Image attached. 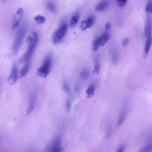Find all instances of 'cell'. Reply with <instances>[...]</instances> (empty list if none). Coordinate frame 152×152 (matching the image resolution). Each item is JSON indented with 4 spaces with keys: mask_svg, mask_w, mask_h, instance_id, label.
<instances>
[{
    "mask_svg": "<svg viewBox=\"0 0 152 152\" xmlns=\"http://www.w3.org/2000/svg\"><path fill=\"white\" fill-rule=\"evenodd\" d=\"M52 64L51 55L49 54L45 58L42 64L38 69L37 75L40 77H46L50 71Z\"/></svg>",
    "mask_w": 152,
    "mask_h": 152,
    "instance_id": "obj_1",
    "label": "cell"
},
{
    "mask_svg": "<svg viewBox=\"0 0 152 152\" xmlns=\"http://www.w3.org/2000/svg\"><path fill=\"white\" fill-rule=\"evenodd\" d=\"M26 31V28L24 27H21L18 31L12 47L13 53L15 55L18 54L21 48Z\"/></svg>",
    "mask_w": 152,
    "mask_h": 152,
    "instance_id": "obj_2",
    "label": "cell"
},
{
    "mask_svg": "<svg viewBox=\"0 0 152 152\" xmlns=\"http://www.w3.org/2000/svg\"><path fill=\"white\" fill-rule=\"evenodd\" d=\"M68 30L66 23H62L54 33L53 36V42L54 44H57L62 41V39L66 34Z\"/></svg>",
    "mask_w": 152,
    "mask_h": 152,
    "instance_id": "obj_3",
    "label": "cell"
},
{
    "mask_svg": "<svg viewBox=\"0 0 152 152\" xmlns=\"http://www.w3.org/2000/svg\"><path fill=\"white\" fill-rule=\"evenodd\" d=\"M61 136H57L47 147L45 152H63L64 149L61 146Z\"/></svg>",
    "mask_w": 152,
    "mask_h": 152,
    "instance_id": "obj_4",
    "label": "cell"
},
{
    "mask_svg": "<svg viewBox=\"0 0 152 152\" xmlns=\"http://www.w3.org/2000/svg\"><path fill=\"white\" fill-rule=\"evenodd\" d=\"M23 11L21 8H18L13 15L12 20L11 28L15 29L20 23L23 16Z\"/></svg>",
    "mask_w": 152,
    "mask_h": 152,
    "instance_id": "obj_5",
    "label": "cell"
},
{
    "mask_svg": "<svg viewBox=\"0 0 152 152\" xmlns=\"http://www.w3.org/2000/svg\"><path fill=\"white\" fill-rule=\"evenodd\" d=\"M18 77V72L16 64L14 63L9 76L7 79L9 83L12 85L16 82Z\"/></svg>",
    "mask_w": 152,
    "mask_h": 152,
    "instance_id": "obj_6",
    "label": "cell"
},
{
    "mask_svg": "<svg viewBox=\"0 0 152 152\" xmlns=\"http://www.w3.org/2000/svg\"><path fill=\"white\" fill-rule=\"evenodd\" d=\"M35 49V48L28 46L25 52L19 59L18 63L20 64H22L29 59Z\"/></svg>",
    "mask_w": 152,
    "mask_h": 152,
    "instance_id": "obj_7",
    "label": "cell"
},
{
    "mask_svg": "<svg viewBox=\"0 0 152 152\" xmlns=\"http://www.w3.org/2000/svg\"><path fill=\"white\" fill-rule=\"evenodd\" d=\"M36 95L35 91H33L31 93L29 104L27 110V113L28 114L34 110L36 101Z\"/></svg>",
    "mask_w": 152,
    "mask_h": 152,
    "instance_id": "obj_8",
    "label": "cell"
},
{
    "mask_svg": "<svg viewBox=\"0 0 152 152\" xmlns=\"http://www.w3.org/2000/svg\"><path fill=\"white\" fill-rule=\"evenodd\" d=\"M151 18L148 15L146 19L144 30L145 35L147 37L151 36Z\"/></svg>",
    "mask_w": 152,
    "mask_h": 152,
    "instance_id": "obj_9",
    "label": "cell"
},
{
    "mask_svg": "<svg viewBox=\"0 0 152 152\" xmlns=\"http://www.w3.org/2000/svg\"><path fill=\"white\" fill-rule=\"evenodd\" d=\"M31 64L30 58L27 61L20 72V78L25 76L28 72Z\"/></svg>",
    "mask_w": 152,
    "mask_h": 152,
    "instance_id": "obj_10",
    "label": "cell"
},
{
    "mask_svg": "<svg viewBox=\"0 0 152 152\" xmlns=\"http://www.w3.org/2000/svg\"><path fill=\"white\" fill-rule=\"evenodd\" d=\"M110 35L108 32H104L99 38L100 46H102L105 45L109 39Z\"/></svg>",
    "mask_w": 152,
    "mask_h": 152,
    "instance_id": "obj_11",
    "label": "cell"
},
{
    "mask_svg": "<svg viewBox=\"0 0 152 152\" xmlns=\"http://www.w3.org/2000/svg\"><path fill=\"white\" fill-rule=\"evenodd\" d=\"M108 4L107 1H102L98 3L95 8V10L97 11H103L107 8Z\"/></svg>",
    "mask_w": 152,
    "mask_h": 152,
    "instance_id": "obj_12",
    "label": "cell"
},
{
    "mask_svg": "<svg viewBox=\"0 0 152 152\" xmlns=\"http://www.w3.org/2000/svg\"><path fill=\"white\" fill-rule=\"evenodd\" d=\"M79 18V14L76 12L72 17L70 22L69 26L71 28L74 27L78 23Z\"/></svg>",
    "mask_w": 152,
    "mask_h": 152,
    "instance_id": "obj_13",
    "label": "cell"
},
{
    "mask_svg": "<svg viewBox=\"0 0 152 152\" xmlns=\"http://www.w3.org/2000/svg\"><path fill=\"white\" fill-rule=\"evenodd\" d=\"M95 19L94 16L91 15L85 20L87 28H91L93 26L95 22Z\"/></svg>",
    "mask_w": 152,
    "mask_h": 152,
    "instance_id": "obj_14",
    "label": "cell"
},
{
    "mask_svg": "<svg viewBox=\"0 0 152 152\" xmlns=\"http://www.w3.org/2000/svg\"><path fill=\"white\" fill-rule=\"evenodd\" d=\"M126 115V110L125 108H124L122 109L119 117L118 118L117 124V126L119 127L123 123L125 118Z\"/></svg>",
    "mask_w": 152,
    "mask_h": 152,
    "instance_id": "obj_15",
    "label": "cell"
},
{
    "mask_svg": "<svg viewBox=\"0 0 152 152\" xmlns=\"http://www.w3.org/2000/svg\"><path fill=\"white\" fill-rule=\"evenodd\" d=\"M95 86L94 84H90L86 90V93L87 96L89 98L93 95L94 93Z\"/></svg>",
    "mask_w": 152,
    "mask_h": 152,
    "instance_id": "obj_16",
    "label": "cell"
},
{
    "mask_svg": "<svg viewBox=\"0 0 152 152\" xmlns=\"http://www.w3.org/2000/svg\"><path fill=\"white\" fill-rule=\"evenodd\" d=\"M152 37L151 36L148 37L146 40L144 48V53L146 55H147L150 50V48L151 44Z\"/></svg>",
    "mask_w": 152,
    "mask_h": 152,
    "instance_id": "obj_17",
    "label": "cell"
},
{
    "mask_svg": "<svg viewBox=\"0 0 152 152\" xmlns=\"http://www.w3.org/2000/svg\"><path fill=\"white\" fill-rule=\"evenodd\" d=\"M89 75V72L88 70L87 69H84L80 72V77L82 80H86L88 77Z\"/></svg>",
    "mask_w": 152,
    "mask_h": 152,
    "instance_id": "obj_18",
    "label": "cell"
},
{
    "mask_svg": "<svg viewBox=\"0 0 152 152\" xmlns=\"http://www.w3.org/2000/svg\"><path fill=\"white\" fill-rule=\"evenodd\" d=\"M152 148L151 144H148L142 147L138 152H151Z\"/></svg>",
    "mask_w": 152,
    "mask_h": 152,
    "instance_id": "obj_19",
    "label": "cell"
},
{
    "mask_svg": "<svg viewBox=\"0 0 152 152\" xmlns=\"http://www.w3.org/2000/svg\"><path fill=\"white\" fill-rule=\"evenodd\" d=\"M99 38V37L96 38L93 42L92 50L94 51H97L100 46Z\"/></svg>",
    "mask_w": 152,
    "mask_h": 152,
    "instance_id": "obj_20",
    "label": "cell"
},
{
    "mask_svg": "<svg viewBox=\"0 0 152 152\" xmlns=\"http://www.w3.org/2000/svg\"><path fill=\"white\" fill-rule=\"evenodd\" d=\"M36 21L38 23L42 24L44 23L45 18L44 16L38 15L34 18Z\"/></svg>",
    "mask_w": 152,
    "mask_h": 152,
    "instance_id": "obj_21",
    "label": "cell"
},
{
    "mask_svg": "<svg viewBox=\"0 0 152 152\" xmlns=\"http://www.w3.org/2000/svg\"><path fill=\"white\" fill-rule=\"evenodd\" d=\"M47 6L48 9L51 11L53 12H55L56 11V7L54 3L51 1L48 2Z\"/></svg>",
    "mask_w": 152,
    "mask_h": 152,
    "instance_id": "obj_22",
    "label": "cell"
},
{
    "mask_svg": "<svg viewBox=\"0 0 152 152\" xmlns=\"http://www.w3.org/2000/svg\"><path fill=\"white\" fill-rule=\"evenodd\" d=\"M100 69V65L99 60L97 59L96 60L94 66V69L93 71L94 73H96L98 74L99 72Z\"/></svg>",
    "mask_w": 152,
    "mask_h": 152,
    "instance_id": "obj_23",
    "label": "cell"
},
{
    "mask_svg": "<svg viewBox=\"0 0 152 152\" xmlns=\"http://www.w3.org/2000/svg\"><path fill=\"white\" fill-rule=\"evenodd\" d=\"M62 88L64 91L66 93H69L70 89L69 84L66 80L63 81L62 84Z\"/></svg>",
    "mask_w": 152,
    "mask_h": 152,
    "instance_id": "obj_24",
    "label": "cell"
},
{
    "mask_svg": "<svg viewBox=\"0 0 152 152\" xmlns=\"http://www.w3.org/2000/svg\"><path fill=\"white\" fill-rule=\"evenodd\" d=\"M146 12L148 13H152V1L149 0L147 3L145 7Z\"/></svg>",
    "mask_w": 152,
    "mask_h": 152,
    "instance_id": "obj_25",
    "label": "cell"
},
{
    "mask_svg": "<svg viewBox=\"0 0 152 152\" xmlns=\"http://www.w3.org/2000/svg\"><path fill=\"white\" fill-rule=\"evenodd\" d=\"M71 105V99L69 98L67 99L66 104V111L69 113L70 112Z\"/></svg>",
    "mask_w": 152,
    "mask_h": 152,
    "instance_id": "obj_26",
    "label": "cell"
},
{
    "mask_svg": "<svg viewBox=\"0 0 152 152\" xmlns=\"http://www.w3.org/2000/svg\"><path fill=\"white\" fill-rule=\"evenodd\" d=\"M127 0H117L116 2L118 5L122 7H124L126 4Z\"/></svg>",
    "mask_w": 152,
    "mask_h": 152,
    "instance_id": "obj_27",
    "label": "cell"
},
{
    "mask_svg": "<svg viewBox=\"0 0 152 152\" xmlns=\"http://www.w3.org/2000/svg\"><path fill=\"white\" fill-rule=\"evenodd\" d=\"M80 28L82 31H84L87 28L85 20L81 22Z\"/></svg>",
    "mask_w": 152,
    "mask_h": 152,
    "instance_id": "obj_28",
    "label": "cell"
},
{
    "mask_svg": "<svg viewBox=\"0 0 152 152\" xmlns=\"http://www.w3.org/2000/svg\"><path fill=\"white\" fill-rule=\"evenodd\" d=\"M129 38H126L123 40L122 44L124 47L126 46L129 43Z\"/></svg>",
    "mask_w": 152,
    "mask_h": 152,
    "instance_id": "obj_29",
    "label": "cell"
},
{
    "mask_svg": "<svg viewBox=\"0 0 152 152\" xmlns=\"http://www.w3.org/2000/svg\"><path fill=\"white\" fill-rule=\"evenodd\" d=\"M105 28L107 30L110 29L111 28L112 25L111 23L109 22H107L105 25Z\"/></svg>",
    "mask_w": 152,
    "mask_h": 152,
    "instance_id": "obj_30",
    "label": "cell"
},
{
    "mask_svg": "<svg viewBox=\"0 0 152 152\" xmlns=\"http://www.w3.org/2000/svg\"><path fill=\"white\" fill-rule=\"evenodd\" d=\"M117 54L116 53H115L113 57V61L114 64H116L118 60Z\"/></svg>",
    "mask_w": 152,
    "mask_h": 152,
    "instance_id": "obj_31",
    "label": "cell"
},
{
    "mask_svg": "<svg viewBox=\"0 0 152 152\" xmlns=\"http://www.w3.org/2000/svg\"><path fill=\"white\" fill-rule=\"evenodd\" d=\"M125 146L124 145L121 146L118 150L117 152H124L125 149Z\"/></svg>",
    "mask_w": 152,
    "mask_h": 152,
    "instance_id": "obj_32",
    "label": "cell"
}]
</instances>
